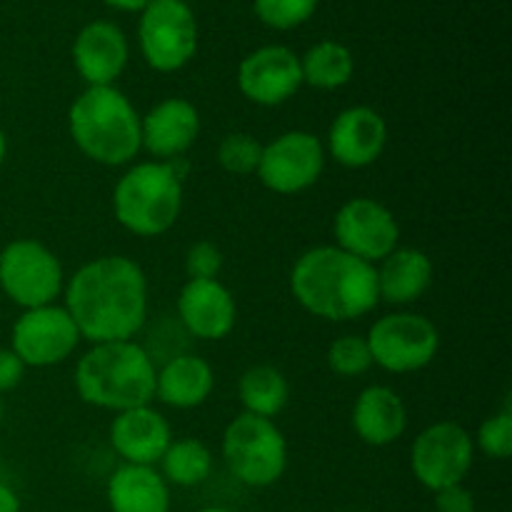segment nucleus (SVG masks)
<instances>
[{
    "mask_svg": "<svg viewBox=\"0 0 512 512\" xmlns=\"http://www.w3.org/2000/svg\"><path fill=\"white\" fill-rule=\"evenodd\" d=\"M175 315L185 335L195 340H223L238 323V303L220 278L185 280L175 300Z\"/></svg>",
    "mask_w": 512,
    "mask_h": 512,
    "instance_id": "nucleus-16",
    "label": "nucleus"
},
{
    "mask_svg": "<svg viewBox=\"0 0 512 512\" xmlns=\"http://www.w3.org/2000/svg\"><path fill=\"white\" fill-rule=\"evenodd\" d=\"M108 8L120 10V13H143L150 0H103Z\"/></svg>",
    "mask_w": 512,
    "mask_h": 512,
    "instance_id": "nucleus-35",
    "label": "nucleus"
},
{
    "mask_svg": "<svg viewBox=\"0 0 512 512\" xmlns=\"http://www.w3.org/2000/svg\"><path fill=\"white\" fill-rule=\"evenodd\" d=\"M70 58H73V68L83 78L85 88L115 85L128 68V35L113 20H93L78 30L73 48H70Z\"/></svg>",
    "mask_w": 512,
    "mask_h": 512,
    "instance_id": "nucleus-18",
    "label": "nucleus"
},
{
    "mask_svg": "<svg viewBox=\"0 0 512 512\" xmlns=\"http://www.w3.org/2000/svg\"><path fill=\"white\" fill-rule=\"evenodd\" d=\"M368 348L373 365L390 375H410L428 368L440 350V330L428 315L393 310L370 325Z\"/></svg>",
    "mask_w": 512,
    "mask_h": 512,
    "instance_id": "nucleus-7",
    "label": "nucleus"
},
{
    "mask_svg": "<svg viewBox=\"0 0 512 512\" xmlns=\"http://www.w3.org/2000/svg\"><path fill=\"white\" fill-rule=\"evenodd\" d=\"M68 133L103 168H128L140 153V113L118 85L85 88L68 108Z\"/></svg>",
    "mask_w": 512,
    "mask_h": 512,
    "instance_id": "nucleus-4",
    "label": "nucleus"
},
{
    "mask_svg": "<svg viewBox=\"0 0 512 512\" xmlns=\"http://www.w3.org/2000/svg\"><path fill=\"white\" fill-rule=\"evenodd\" d=\"M185 275L188 280H213L220 278L225 265V255L213 240H195L188 250H185Z\"/></svg>",
    "mask_w": 512,
    "mask_h": 512,
    "instance_id": "nucleus-31",
    "label": "nucleus"
},
{
    "mask_svg": "<svg viewBox=\"0 0 512 512\" xmlns=\"http://www.w3.org/2000/svg\"><path fill=\"white\" fill-rule=\"evenodd\" d=\"M215 390V370L195 353H178L163 360L155 373V400L173 410H195L210 400Z\"/></svg>",
    "mask_w": 512,
    "mask_h": 512,
    "instance_id": "nucleus-22",
    "label": "nucleus"
},
{
    "mask_svg": "<svg viewBox=\"0 0 512 512\" xmlns=\"http://www.w3.org/2000/svg\"><path fill=\"white\" fill-rule=\"evenodd\" d=\"M220 458L240 485L270 488L288 470V438L275 420L240 413L225 425Z\"/></svg>",
    "mask_w": 512,
    "mask_h": 512,
    "instance_id": "nucleus-6",
    "label": "nucleus"
},
{
    "mask_svg": "<svg viewBox=\"0 0 512 512\" xmlns=\"http://www.w3.org/2000/svg\"><path fill=\"white\" fill-rule=\"evenodd\" d=\"M333 512H350V510H333Z\"/></svg>",
    "mask_w": 512,
    "mask_h": 512,
    "instance_id": "nucleus-39",
    "label": "nucleus"
},
{
    "mask_svg": "<svg viewBox=\"0 0 512 512\" xmlns=\"http://www.w3.org/2000/svg\"><path fill=\"white\" fill-rule=\"evenodd\" d=\"M290 293L313 318L353 323L380 305L375 265L345 253L338 245H315L290 268Z\"/></svg>",
    "mask_w": 512,
    "mask_h": 512,
    "instance_id": "nucleus-2",
    "label": "nucleus"
},
{
    "mask_svg": "<svg viewBox=\"0 0 512 512\" xmlns=\"http://www.w3.org/2000/svg\"><path fill=\"white\" fill-rule=\"evenodd\" d=\"M260 153H263V143L255 135L245 133V130H233V133L223 135L218 150H215V158L225 173L245 178V175H255Z\"/></svg>",
    "mask_w": 512,
    "mask_h": 512,
    "instance_id": "nucleus-28",
    "label": "nucleus"
},
{
    "mask_svg": "<svg viewBox=\"0 0 512 512\" xmlns=\"http://www.w3.org/2000/svg\"><path fill=\"white\" fill-rule=\"evenodd\" d=\"M0 468H3V458H0Z\"/></svg>",
    "mask_w": 512,
    "mask_h": 512,
    "instance_id": "nucleus-40",
    "label": "nucleus"
},
{
    "mask_svg": "<svg viewBox=\"0 0 512 512\" xmlns=\"http://www.w3.org/2000/svg\"><path fill=\"white\" fill-rule=\"evenodd\" d=\"M200 30L185 0H150L138 20V48L155 73H178L193 63Z\"/></svg>",
    "mask_w": 512,
    "mask_h": 512,
    "instance_id": "nucleus-9",
    "label": "nucleus"
},
{
    "mask_svg": "<svg viewBox=\"0 0 512 512\" xmlns=\"http://www.w3.org/2000/svg\"><path fill=\"white\" fill-rule=\"evenodd\" d=\"M3 413H5V410H3V398H0V425H3Z\"/></svg>",
    "mask_w": 512,
    "mask_h": 512,
    "instance_id": "nucleus-38",
    "label": "nucleus"
},
{
    "mask_svg": "<svg viewBox=\"0 0 512 512\" xmlns=\"http://www.w3.org/2000/svg\"><path fill=\"white\" fill-rule=\"evenodd\" d=\"M350 425L360 443L370 448H388L408 430V408L398 390L390 385H368L355 398Z\"/></svg>",
    "mask_w": 512,
    "mask_h": 512,
    "instance_id": "nucleus-20",
    "label": "nucleus"
},
{
    "mask_svg": "<svg viewBox=\"0 0 512 512\" xmlns=\"http://www.w3.org/2000/svg\"><path fill=\"white\" fill-rule=\"evenodd\" d=\"M25 365L10 348H0V395L18 388L25 378Z\"/></svg>",
    "mask_w": 512,
    "mask_h": 512,
    "instance_id": "nucleus-33",
    "label": "nucleus"
},
{
    "mask_svg": "<svg viewBox=\"0 0 512 512\" xmlns=\"http://www.w3.org/2000/svg\"><path fill=\"white\" fill-rule=\"evenodd\" d=\"M108 443L120 463L158 465L168 445L173 443V425L153 408V403L115 413L108 428Z\"/></svg>",
    "mask_w": 512,
    "mask_h": 512,
    "instance_id": "nucleus-19",
    "label": "nucleus"
},
{
    "mask_svg": "<svg viewBox=\"0 0 512 512\" xmlns=\"http://www.w3.org/2000/svg\"><path fill=\"white\" fill-rule=\"evenodd\" d=\"M80 343L83 338L63 303L20 310L10 328V350L18 355L25 368L33 370L63 365L65 360L73 358Z\"/></svg>",
    "mask_w": 512,
    "mask_h": 512,
    "instance_id": "nucleus-12",
    "label": "nucleus"
},
{
    "mask_svg": "<svg viewBox=\"0 0 512 512\" xmlns=\"http://www.w3.org/2000/svg\"><path fill=\"white\" fill-rule=\"evenodd\" d=\"M328 153L323 138L310 130H285L263 143L255 178L275 195H300L325 173Z\"/></svg>",
    "mask_w": 512,
    "mask_h": 512,
    "instance_id": "nucleus-10",
    "label": "nucleus"
},
{
    "mask_svg": "<svg viewBox=\"0 0 512 512\" xmlns=\"http://www.w3.org/2000/svg\"><path fill=\"white\" fill-rule=\"evenodd\" d=\"M60 298L90 345L135 340L148 325V275L128 255H98L83 263L65 278Z\"/></svg>",
    "mask_w": 512,
    "mask_h": 512,
    "instance_id": "nucleus-1",
    "label": "nucleus"
},
{
    "mask_svg": "<svg viewBox=\"0 0 512 512\" xmlns=\"http://www.w3.org/2000/svg\"><path fill=\"white\" fill-rule=\"evenodd\" d=\"M475 465L473 435L453 420H438L420 430L410 445L413 478L430 493L465 483Z\"/></svg>",
    "mask_w": 512,
    "mask_h": 512,
    "instance_id": "nucleus-11",
    "label": "nucleus"
},
{
    "mask_svg": "<svg viewBox=\"0 0 512 512\" xmlns=\"http://www.w3.org/2000/svg\"><path fill=\"white\" fill-rule=\"evenodd\" d=\"M183 173L175 163L140 160L123 170L113 188L110 208L123 230L135 238H160L175 228L183 213Z\"/></svg>",
    "mask_w": 512,
    "mask_h": 512,
    "instance_id": "nucleus-5",
    "label": "nucleus"
},
{
    "mask_svg": "<svg viewBox=\"0 0 512 512\" xmlns=\"http://www.w3.org/2000/svg\"><path fill=\"white\" fill-rule=\"evenodd\" d=\"M435 278V265L425 250L398 248L375 265V283H378L380 303L393 308H410L430 290Z\"/></svg>",
    "mask_w": 512,
    "mask_h": 512,
    "instance_id": "nucleus-21",
    "label": "nucleus"
},
{
    "mask_svg": "<svg viewBox=\"0 0 512 512\" xmlns=\"http://www.w3.org/2000/svg\"><path fill=\"white\" fill-rule=\"evenodd\" d=\"M333 240L345 253L378 265L400 245V223L385 203L355 195L335 210Z\"/></svg>",
    "mask_w": 512,
    "mask_h": 512,
    "instance_id": "nucleus-13",
    "label": "nucleus"
},
{
    "mask_svg": "<svg viewBox=\"0 0 512 512\" xmlns=\"http://www.w3.org/2000/svg\"><path fill=\"white\" fill-rule=\"evenodd\" d=\"M388 120L370 105L343 108L330 123L323 145L333 163L348 170L370 168L388 148Z\"/></svg>",
    "mask_w": 512,
    "mask_h": 512,
    "instance_id": "nucleus-15",
    "label": "nucleus"
},
{
    "mask_svg": "<svg viewBox=\"0 0 512 512\" xmlns=\"http://www.w3.org/2000/svg\"><path fill=\"white\" fill-rule=\"evenodd\" d=\"M20 510H23V503H20L18 493H15L5 480H0V512H20Z\"/></svg>",
    "mask_w": 512,
    "mask_h": 512,
    "instance_id": "nucleus-34",
    "label": "nucleus"
},
{
    "mask_svg": "<svg viewBox=\"0 0 512 512\" xmlns=\"http://www.w3.org/2000/svg\"><path fill=\"white\" fill-rule=\"evenodd\" d=\"M200 128V110L188 98H163L140 115V150H145L150 160L175 163L198 143Z\"/></svg>",
    "mask_w": 512,
    "mask_h": 512,
    "instance_id": "nucleus-17",
    "label": "nucleus"
},
{
    "mask_svg": "<svg viewBox=\"0 0 512 512\" xmlns=\"http://www.w3.org/2000/svg\"><path fill=\"white\" fill-rule=\"evenodd\" d=\"M198 512H235V510L223 508V505H210V508H203V510H198Z\"/></svg>",
    "mask_w": 512,
    "mask_h": 512,
    "instance_id": "nucleus-37",
    "label": "nucleus"
},
{
    "mask_svg": "<svg viewBox=\"0 0 512 512\" xmlns=\"http://www.w3.org/2000/svg\"><path fill=\"white\" fill-rule=\"evenodd\" d=\"M110 512H170L173 493L153 465H125L113 470L105 485Z\"/></svg>",
    "mask_w": 512,
    "mask_h": 512,
    "instance_id": "nucleus-23",
    "label": "nucleus"
},
{
    "mask_svg": "<svg viewBox=\"0 0 512 512\" xmlns=\"http://www.w3.org/2000/svg\"><path fill=\"white\" fill-rule=\"evenodd\" d=\"M300 73L303 85L315 90L333 93L345 88L355 75L353 50L338 40H320L300 55Z\"/></svg>",
    "mask_w": 512,
    "mask_h": 512,
    "instance_id": "nucleus-25",
    "label": "nucleus"
},
{
    "mask_svg": "<svg viewBox=\"0 0 512 512\" xmlns=\"http://www.w3.org/2000/svg\"><path fill=\"white\" fill-rule=\"evenodd\" d=\"M320 0H253V13L265 28L295 30L308 23Z\"/></svg>",
    "mask_w": 512,
    "mask_h": 512,
    "instance_id": "nucleus-30",
    "label": "nucleus"
},
{
    "mask_svg": "<svg viewBox=\"0 0 512 512\" xmlns=\"http://www.w3.org/2000/svg\"><path fill=\"white\" fill-rule=\"evenodd\" d=\"M238 400L243 413L275 420L290 403V383L275 365L260 363L243 370L238 380Z\"/></svg>",
    "mask_w": 512,
    "mask_h": 512,
    "instance_id": "nucleus-24",
    "label": "nucleus"
},
{
    "mask_svg": "<svg viewBox=\"0 0 512 512\" xmlns=\"http://www.w3.org/2000/svg\"><path fill=\"white\" fill-rule=\"evenodd\" d=\"M58 255L35 238H15L0 250V293L20 310L58 303L65 288Z\"/></svg>",
    "mask_w": 512,
    "mask_h": 512,
    "instance_id": "nucleus-8",
    "label": "nucleus"
},
{
    "mask_svg": "<svg viewBox=\"0 0 512 512\" xmlns=\"http://www.w3.org/2000/svg\"><path fill=\"white\" fill-rule=\"evenodd\" d=\"M155 373L158 363L138 340L95 343L75 363L73 388L85 405L115 415L153 403Z\"/></svg>",
    "mask_w": 512,
    "mask_h": 512,
    "instance_id": "nucleus-3",
    "label": "nucleus"
},
{
    "mask_svg": "<svg viewBox=\"0 0 512 512\" xmlns=\"http://www.w3.org/2000/svg\"><path fill=\"white\" fill-rule=\"evenodd\" d=\"M238 90L258 108H278L303 88L300 55L288 45H260L238 65Z\"/></svg>",
    "mask_w": 512,
    "mask_h": 512,
    "instance_id": "nucleus-14",
    "label": "nucleus"
},
{
    "mask_svg": "<svg viewBox=\"0 0 512 512\" xmlns=\"http://www.w3.org/2000/svg\"><path fill=\"white\" fill-rule=\"evenodd\" d=\"M5 158H8V135H5L3 125H0V168H3Z\"/></svg>",
    "mask_w": 512,
    "mask_h": 512,
    "instance_id": "nucleus-36",
    "label": "nucleus"
},
{
    "mask_svg": "<svg viewBox=\"0 0 512 512\" xmlns=\"http://www.w3.org/2000/svg\"><path fill=\"white\" fill-rule=\"evenodd\" d=\"M328 368L333 370L338 378H363L373 365V355H370L368 340L365 335H355V333H345L338 335L333 343L328 345Z\"/></svg>",
    "mask_w": 512,
    "mask_h": 512,
    "instance_id": "nucleus-27",
    "label": "nucleus"
},
{
    "mask_svg": "<svg viewBox=\"0 0 512 512\" xmlns=\"http://www.w3.org/2000/svg\"><path fill=\"white\" fill-rule=\"evenodd\" d=\"M435 512H475V495L465 483L433 493Z\"/></svg>",
    "mask_w": 512,
    "mask_h": 512,
    "instance_id": "nucleus-32",
    "label": "nucleus"
},
{
    "mask_svg": "<svg viewBox=\"0 0 512 512\" xmlns=\"http://www.w3.org/2000/svg\"><path fill=\"white\" fill-rule=\"evenodd\" d=\"M170 488H198L213 475V450L198 438H173L160 463L155 465Z\"/></svg>",
    "mask_w": 512,
    "mask_h": 512,
    "instance_id": "nucleus-26",
    "label": "nucleus"
},
{
    "mask_svg": "<svg viewBox=\"0 0 512 512\" xmlns=\"http://www.w3.org/2000/svg\"><path fill=\"white\" fill-rule=\"evenodd\" d=\"M475 453H483L490 460H508L512 455V405L510 398L493 415L478 425L473 438Z\"/></svg>",
    "mask_w": 512,
    "mask_h": 512,
    "instance_id": "nucleus-29",
    "label": "nucleus"
}]
</instances>
